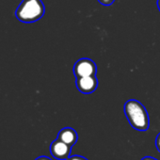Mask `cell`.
I'll return each instance as SVG.
<instances>
[{
	"label": "cell",
	"mask_w": 160,
	"mask_h": 160,
	"mask_svg": "<svg viewBox=\"0 0 160 160\" xmlns=\"http://www.w3.org/2000/svg\"><path fill=\"white\" fill-rule=\"evenodd\" d=\"M57 138L65 142L69 146L72 147L78 140V135L74 129H72L71 127H65V128H62L58 132Z\"/></svg>",
	"instance_id": "8992f818"
},
{
	"label": "cell",
	"mask_w": 160,
	"mask_h": 160,
	"mask_svg": "<svg viewBox=\"0 0 160 160\" xmlns=\"http://www.w3.org/2000/svg\"><path fill=\"white\" fill-rule=\"evenodd\" d=\"M156 5H157V8H158L159 12H160V0H157V1H156Z\"/></svg>",
	"instance_id": "7c38bea8"
},
{
	"label": "cell",
	"mask_w": 160,
	"mask_h": 160,
	"mask_svg": "<svg viewBox=\"0 0 160 160\" xmlns=\"http://www.w3.org/2000/svg\"><path fill=\"white\" fill-rule=\"evenodd\" d=\"M66 160H88V159L86 157L82 156V155L75 154V155H70Z\"/></svg>",
	"instance_id": "52a82bcc"
},
{
	"label": "cell",
	"mask_w": 160,
	"mask_h": 160,
	"mask_svg": "<svg viewBox=\"0 0 160 160\" xmlns=\"http://www.w3.org/2000/svg\"><path fill=\"white\" fill-rule=\"evenodd\" d=\"M141 160H158V159H156L152 156H144L143 158H141Z\"/></svg>",
	"instance_id": "8fae6325"
},
{
	"label": "cell",
	"mask_w": 160,
	"mask_h": 160,
	"mask_svg": "<svg viewBox=\"0 0 160 160\" xmlns=\"http://www.w3.org/2000/svg\"><path fill=\"white\" fill-rule=\"evenodd\" d=\"M35 160H52V159L50 157H47V156H39Z\"/></svg>",
	"instance_id": "30bf717a"
},
{
	"label": "cell",
	"mask_w": 160,
	"mask_h": 160,
	"mask_svg": "<svg viewBox=\"0 0 160 160\" xmlns=\"http://www.w3.org/2000/svg\"><path fill=\"white\" fill-rule=\"evenodd\" d=\"M124 114L130 125L138 131H147L150 125L149 114L138 101L131 99L124 104Z\"/></svg>",
	"instance_id": "6da1fadb"
},
{
	"label": "cell",
	"mask_w": 160,
	"mask_h": 160,
	"mask_svg": "<svg viewBox=\"0 0 160 160\" xmlns=\"http://www.w3.org/2000/svg\"><path fill=\"white\" fill-rule=\"evenodd\" d=\"M97 66L92 59L84 58L78 59L73 65V74L75 77L96 75Z\"/></svg>",
	"instance_id": "3957f363"
},
{
	"label": "cell",
	"mask_w": 160,
	"mask_h": 160,
	"mask_svg": "<svg viewBox=\"0 0 160 160\" xmlns=\"http://www.w3.org/2000/svg\"><path fill=\"white\" fill-rule=\"evenodd\" d=\"M75 85L77 90L84 94H90L95 92L98 87V80L96 75L75 77Z\"/></svg>",
	"instance_id": "277c9868"
},
{
	"label": "cell",
	"mask_w": 160,
	"mask_h": 160,
	"mask_svg": "<svg viewBox=\"0 0 160 160\" xmlns=\"http://www.w3.org/2000/svg\"><path fill=\"white\" fill-rule=\"evenodd\" d=\"M115 0H98V2L104 6H110L114 3Z\"/></svg>",
	"instance_id": "ba28073f"
},
{
	"label": "cell",
	"mask_w": 160,
	"mask_h": 160,
	"mask_svg": "<svg viewBox=\"0 0 160 160\" xmlns=\"http://www.w3.org/2000/svg\"><path fill=\"white\" fill-rule=\"evenodd\" d=\"M45 8L42 0H23L18 6L15 15L23 23H34L44 15Z\"/></svg>",
	"instance_id": "7a4b0ae2"
},
{
	"label": "cell",
	"mask_w": 160,
	"mask_h": 160,
	"mask_svg": "<svg viewBox=\"0 0 160 160\" xmlns=\"http://www.w3.org/2000/svg\"><path fill=\"white\" fill-rule=\"evenodd\" d=\"M72 152V147L65 142L57 138L50 145V152L54 158L58 160H66Z\"/></svg>",
	"instance_id": "5b68a950"
},
{
	"label": "cell",
	"mask_w": 160,
	"mask_h": 160,
	"mask_svg": "<svg viewBox=\"0 0 160 160\" xmlns=\"http://www.w3.org/2000/svg\"><path fill=\"white\" fill-rule=\"evenodd\" d=\"M155 147H156V150L160 152V133L155 138Z\"/></svg>",
	"instance_id": "9c48e42d"
}]
</instances>
